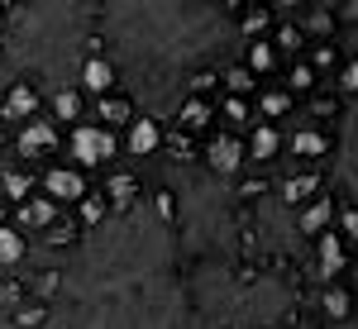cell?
<instances>
[{"mask_svg":"<svg viewBox=\"0 0 358 329\" xmlns=\"http://www.w3.org/2000/svg\"><path fill=\"white\" fill-rule=\"evenodd\" d=\"M43 329H192L187 263L172 224L138 200L86 229L57 268Z\"/></svg>","mask_w":358,"mask_h":329,"instance_id":"cell-1","label":"cell"},{"mask_svg":"<svg viewBox=\"0 0 358 329\" xmlns=\"http://www.w3.org/2000/svg\"><path fill=\"white\" fill-rule=\"evenodd\" d=\"M234 5H182V0H110L96 10V43L115 62L134 115L167 124L201 72L239 53Z\"/></svg>","mask_w":358,"mask_h":329,"instance_id":"cell-2","label":"cell"},{"mask_svg":"<svg viewBox=\"0 0 358 329\" xmlns=\"http://www.w3.org/2000/svg\"><path fill=\"white\" fill-rule=\"evenodd\" d=\"M96 43V10L91 5H10L0 10V53L20 72H29L38 91L77 86V67Z\"/></svg>","mask_w":358,"mask_h":329,"instance_id":"cell-3","label":"cell"},{"mask_svg":"<svg viewBox=\"0 0 358 329\" xmlns=\"http://www.w3.org/2000/svg\"><path fill=\"white\" fill-rule=\"evenodd\" d=\"M67 153H72V167L77 172H91V167H106L115 163V153H120V138L110 129H101V124H77L72 138H67Z\"/></svg>","mask_w":358,"mask_h":329,"instance_id":"cell-4","label":"cell"},{"mask_svg":"<svg viewBox=\"0 0 358 329\" xmlns=\"http://www.w3.org/2000/svg\"><path fill=\"white\" fill-rule=\"evenodd\" d=\"M334 153V187H344V191L358 200V101L344 110V119H339V143L330 148ZM349 200V205H354Z\"/></svg>","mask_w":358,"mask_h":329,"instance_id":"cell-5","label":"cell"},{"mask_svg":"<svg viewBox=\"0 0 358 329\" xmlns=\"http://www.w3.org/2000/svg\"><path fill=\"white\" fill-rule=\"evenodd\" d=\"M86 191H91V182L72 163H53V167H43V177H38V196H48L53 205H77Z\"/></svg>","mask_w":358,"mask_h":329,"instance_id":"cell-6","label":"cell"},{"mask_svg":"<svg viewBox=\"0 0 358 329\" xmlns=\"http://www.w3.org/2000/svg\"><path fill=\"white\" fill-rule=\"evenodd\" d=\"M248 153H244V134H215L206 143V172L220 177V182H234L244 172Z\"/></svg>","mask_w":358,"mask_h":329,"instance_id":"cell-7","label":"cell"},{"mask_svg":"<svg viewBox=\"0 0 358 329\" xmlns=\"http://www.w3.org/2000/svg\"><path fill=\"white\" fill-rule=\"evenodd\" d=\"M115 82H120V77H115V62L106 53L82 57V67H77V91H82V96H96V101H101V96L115 91Z\"/></svg>","mask_w":358,"mask_h":329,"instance_id":"cell-8","label":"cell"},{"mask_svg":"<svg viewBox=\"0 0 358 329\" xmlns=\"http://www.w3.org/2000/svg\"><path fill=\"white\" fill-rule=\"evenodd\" d=\"M43 110V91L34 82H15V86H5V96H0V119H34Z\"/></svg>","mask_w":358,"mask_h":329,"instance_id":"cell-9","label":"cell"},{"mask_svg":"<svg viewBox=\"0 0 358 329\" xmlns=\"http://www.w3.org/2000/svg\"><path fill=\"white\" fill-rule=\"evenodd\" d=\"M344 268H349V248H344V239H339L334 229H325V234L315 239V277L334 286V277L344 272Z\"/></svg>","mask_w":358,"mask_h":329,"instance_id":"cell-10","label":"cell"},{"mask_svg":"<svg viewBox=\"0 0 358 329\" xmlns=\"http://www.w3.org/2000/svg\"><path fill=\"white\" fill-rule=\"evenodd\" d=\"M163 143H167L163 124L148 119V115H134V124L124 129V148H129L134 158H153V153H163Z\"/></svg>","mask_w":358,"mask_h":329,"instance_id":"cell-11","label":"cell"},{"mask_svg":"<svg viewBox=\"0 0 358 329\" xmlns=\"http://www.w3.org/2000/svg\"><path fill=\"white\" fill-rule=\"evenodd\" d=\"M330 224H334V196L330 191H320L310 205L296 210V234H301V239H320Z\"/></svg>","mask_w":358,"mask_h":329,"instance_id":"cell-12","label":"cell"},{"mask_svg":"<svg viewBox=\"0 0 358 329\" xmlns=\"http://www.w3.org/2000/svg\"><path fill=\"white\" fill-rule=\"evenodd\" d=\"M177 134H187V138H196V134H206L210 124H215V105L206 101V96H187L182 105H177Z\"/></svg>","mask_w":358,"mask_h":329,"instance_id":"cell-13","label":"cell"},{"mask_svg":"<svg viewBox=\"0 0 358 329\" xmlns=\"http://www.w3.org/2000/svg\"><path fill=\"white\" fill-rule=\"evenodd\" d=\"M15 148H20V158H29V163H34V158H48L57 148L53 119H29L24 129H20V143H15Z\"/></svg>","mask_w":358,"mask_h":329,"instance_id":"cell-14","label":"cell"},{"mask_svg":"<svg viewBox=\"0 0 358 329\" xmlns=\"http://www.w3.org/2000/svg\"><path fill=\"white\" fill-rule=\"evenodd\" d=\"M320 191H325V187H320V177H315V172H296V177H287L282 187H273V196L292 210V215H296L301 205H310Z\"/></svg>","mask_w":358,"mask_h":329,"instance_id":"cell-15","label":"cell"},{"mask_svg":"<svg viewBox=\"0 0 358 329\" xmlns=\"http://www.w3.org/2000/svg\"><path fill=\"white\" fill-rule=\"evenodd\" d=\"M101 200L110 205V215H124V210H134L138 200H143V191H138V177H134V172H110V182H106Z\"/></svg>","mask_w":358,"mask_h":329,"instance_id":"cell-16","label":"cell"},{"mask_svg":"<svg viewBox=\"0 0 358 329\" xmlns=\"http://www.w3.org/2000/svg\"><path fill=\"white\" fill-rule=\"evenodd\" d=\"M244 153L248 158H253V163H277V158H282V129H277V124H263V119H258V124H253V134L244 138Z\"/></svg>","mask_w":358,"mask_h":329,"instance_id":"cell-17","label":"cell"},{"mask_svg":"<svg viewBox=\"0 0 358 329\" xmlns=\"http://www.w3.org/2000/svg\"><path fill=\"white\" fill-rule=\"evenodd\" d=\"M91 115H96V124H101V129H129V124H134V105H129V96H101V101H96V110H91Z\"/></svg>","mask_w":358,"mask_h":329,"instance_id":"cell-18","label":"cell"},{"mask_svg":"<svg viewBox=\"0 0 358 329\" xmlns=\"http://www.w3.org/2000/svg\"><path fill=\"white\" fill-rule=\"evenodd\" d=\"M287 148H292V158H301V163H320V158H330V138L320 134V129H310V124L296 129Z\"/></svg>","mask_w":358,"mask_h":329,"instance_id":"cell-19","label":"cell"},{"mask_svg":"<svg viewBox=\"0 0 358 329\" xmlns=\"http://www.w3.org/2000/svg\"><path fill=\"white\" fill-rule=\"evenodd\" d=\"M320 315H325V325H349L354 320V291L349 286H325Z\"/></svg>","mask_w":358,"mask_h":329,"instance_id":"cell-20","label":"cell"},{"mask_svg":"<svg viewBox=\"0 0 358 329\" xmlns=\"http://www.w3.org/2000/svg\"><path fill=\"white\" fill-rule=\"evenodd\" d=\"M48 110H53V119H62V124H82V115H86V96L77 91V86H67V91H53L48 96Z\"/></svg>","mask_w":358,"mask_h":329,"instance_id":"cell-21","label":"cell"},{"mask_svg":"<svg viewBox=\"0 0 358 329\" xmlns=\"http://www.w3.org/2000/svg\"><path fill=\"white\" fill-rule=\"evenodd\" d=\"M57 219L62 215H57V205L48 200V196H29L24 205H20V224H29V229H43V234H48Z\"/></svg>","mask_w":358,"mask_h":329,"instance_id":"cell-22","label":"cell"},{"mask_svg":"<svg viewBox=\"0 0 358 329\" xmlns=\"http://www.w3.org/2000/svg\"><path fill=\"white\" fill-rule=\"evenodd\" d=\"M296 110V101L282 91V86H268V91H258V110L253 115H263V124H277L282 115H292Z\"/></svg>","mask_w":358,"mask_h":329,"instance_id":"cell-23","label":"cell"},{"mask_svg":"<svg viewBox=\"0 0 358 329\" xmlns=\"http://www.w3.org/2000/svg\"><path fill=\"white\" fill-rule=\"evenodd\" d=\"M277 62H282V57H277V48L268 43V38H253V43L244 48V67L253 72V77H268V72H277Z\"/></svg>","mask_w":358,"mask_h":329,"instance_id":"cell-24","label":"cell"},{"mask_svg":"<svg viewBox=\"0 0 358 329\" xmlns=\"http://www.w3.org/2000/svg\"><path fill=\"white\" fill-rule=\"evenodd\" d=\"M220 86H224V91H229V96H234V101H248V96L258 91V77L248 72L244 62H229V67H224V72H220Z\"/></svg>","mask_w":358,"mask_h":329,"instance_id":"cell-25","label":"cell"},{"mask_svg":"<svg viewBox=\"0 0 358 329\" xmlns=\"http://www.w3.org/2000/svg\"><path fill=\"white\" fill-rule=\"evenodd\" d=\"M268 43L277 48V57H292V62H296V57H301V48H306V34L296 24H287V20H282V24H273Z\"/></svg>","mask_w":358,"mask_h":329,"instance_id":"cell-26","label":"cell"},{"mask_svg":"<svg viewBox=\"0 0 358 329\" xmlns=\"http://www.w3.org/2000/svg\"><path fill=\"white\" fill-rule=\"evenodd\" d=\"M315 86H320V77H315V67H310L306 57H296V62L287 67V86H282V91H287V96L296 101V96H306V91L315 96Z\"/></svg>","mask_w":358,"mask_h":329,"instance_id":"cell-27","label":"cell"},{"mask_svg":"<svg viewBox=\"0 0 358 329\" xmlns=\"http://www.w3.org/2000/svg\"><path fill=\"white\" fill-rule=\"evenodd\" d=\"M106 219H110V205H106V200H101V191H86L82 200H77V229H96V224H106Z\"/></svg>","mask_w":358,"mask_h":329,"instance_id":"cell-28","label":"cell"},{"mask_svg":"<svg viewBox=\"0 0 358 329\" xmlns=\"http://www.w3.org/2000/svg\"><path fill=\"white\" fill-rule=\"evenodd\" d=\"M34 187H38V182H34L29 172H20V167H15V172H5V177H0V200H15V205H24L29 196H34Z\"/></svg>","mask_w":358,"mask_h":329,"instance_id":"cell-29","label":"cell"},{"mask_svg":"<svg viewBox=\"0 0 358 329\" xmlns=\"http://www.w3.org/2000/svg\"><path fill=\"white\" fill-rule=\"evenodd\" d=\"M215 119L229 124V134H239V129L253 124V105H248V101H234V96H224V105L215 110Z\"/></svg>","mask_w":358,"mask_h":329,"instance_id":"cell-30","label":"cell"},{"mask_svg":"<svg viewBox=\"0 0 358 329\" xmlns=\"http://www.w3.org/2000/svg\"><path fill=\"white\" fill-rule=\"evenodd\" d=\"M24 263V234L0 224V268H20Z\"/></svg>","mask_w":358,"mask_h":329,"instance_id":"cell-31","label":"cell"},{"mask_svg":"<svg viewBox=\"0 0 358 329\" xmlns=\"http://www.w3.org/2000/svg\"><path fill=\"white\" fill-rule=\"evenodd\" d=\"M334 91L349 96V101H358V57L339 62V72H334Z\"/></svg>","mask_w":358,"mask_h":329,"instance_id":"cell-32","label":"cell"},{"mask_svg":"<svg viewBox=\"0 0 358 329\" xmlns=\"http://www.w3.org/2000/svg\"><path fill=\"white\" fill-rule=\"evenodd\" d=\"M334 224H339V229H334L339 239L358 244V205H339V210H334Z\"/></svg>","mask_w":358,"mask_h":329,"instance_id":"cell-33","label":"cell"},{"mask_svg":"<svg viewBox=\"0 0 358 329\" xmlns=\"http://www.w3.org/2000/svg\"><path fill=\"white\" fill-rule=\"evenodd\" d=\"M0 329H20V325H15V320H0Z\"/></svg>","mask_w":358,"mask_h":329,"instance_id":"cell-34","label":"cell"},{"mask_svg":"<svg viewBox=\"0 0 358 329\" xmlns=\"http://www.w3.org/2000/svg\"><path fill=\"white\" fill-rule=\"evenodd\" d=\"M5 148H10V143H5V134H0V158H5Z\"/></svg>","mask_w":358,"mask_h":329,"instance_id":"cell-35","label":"cell"},{"mask_svg":"<svg viewBox=\"0 0 358 329\" xmlns=\"http://www.w3.org/2000/svg\"><path fill=\"white\" fill-rule=\"evenodd\" d=\"M0 96H5V86H0Z\"/></svg>","mask_w":358,"mask_h":329,"instance_id":"cell-36","label":"cell"},{"mask_svg":"<svg viewBox=\"0 0 358 329\" xmlns=\"http://www.w3.org/2000/svg\"><path fill=\"white\" fill-rule=\"evenodd\" d=\"M0 210H5V200H0Z\"/></svg>","mask_w":358,"mask_h":329,"instance_id":"cell-37","label":"cell"}]
</instances>
